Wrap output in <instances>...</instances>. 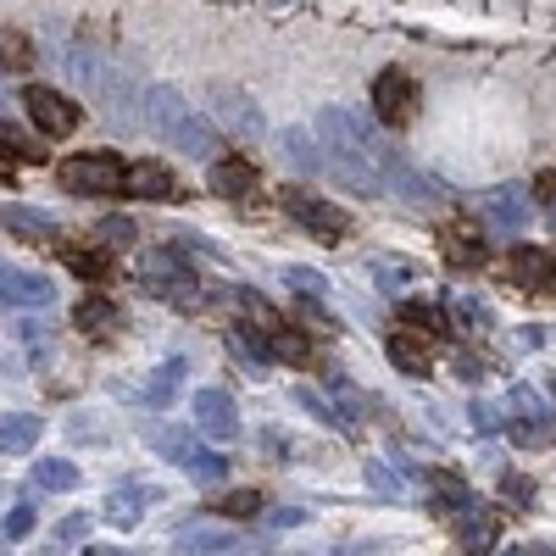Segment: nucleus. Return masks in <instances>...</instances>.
<instances>
[{"mask_svg":"<svg viewBox=\"0 0 556 556\" xmlns=\"http://www.w3.org/2000/svg\"><path fill=\"white\" fill-rule=\"evenodd\" d=\"M0 295H7V306H51L56 301V285L51 278H39V273H23V267H7L0 273Z\"/></svg>","mask_w":556,"mask_h":556,"instance_id":"obj_14","label":"nucleus"},{"mask_svg":"<svg viewBox=\"0 0 556 556\" xmlns=\"http://www.w3.org/2000/svg\"><path fill=\"white\" fill-rule=\"evenodd\" d=\"M451 317H456L468 334H490V306H484L479 295H451Z\"/></svg>","mask_w":556,"mask_h":556,"instance_id":"obj_32","label":"nucleus"},{"mask_svg":"<svg viewBox=\"0 0 556 556\" xmlns=\"http://www.w3.org/2000/svg\"><path fill=\"white\" fill-rule=\"evenodd\" d=\"M384 190H395L401 201H417V206H434V201H440V184H434L429 173L406 167L401 156H395V162H390V173H384Z\"/></svg>","mask_w":556,"mask_h":556,"instance_id":"obj_18","label":"nucleus"},{"mask_svg":"<svg viewBox=\"0 0 556 556\" xmlns=\"http://www.w3.org/2000/svg\"><path fill=\"white\" fill-rule=\"evenodd\" d=\"M123 195H134V201H184L178 178L162 162H134L128 178H123Z\"/></svg>","mask_w":556,"mask_h":556,"instance_id":"obj_13","label":"nucleus"},{"mask_svg":"<svg viewBox=\"0 0 556 556\" xmlns=\"http://www.w3.org/2000/svg\"><path fill=\"white\" fill-rule=\"evenodd\" d=\"M545 295H556V262H551V278H545Z\"/></svg>","mask_w":556,"mask_h":556,"instance_id":"obj_50","label":"nucleus"},{"mask_svg":"<svg viewBox=\"0 0 556 556\" xmlns=\"http://www.w3.org/2000/svg\"><path fill=\"white\" fill-rule=\"evenodd\" d=\"M34 529V506H12V513H7V523H0V534H7V545L12 540H23Z\"/></svg>","mask_w":556,"mask_h":556,"instance_id":"obj_41","label":"nucleus"},{"mask_svg":"<svg viewBox=\"0 0 556 556\" xmlns=\"http://www.w3.org/2000/svg\"><path fill=\"white\" fill-rule=\"evenodd\" d=\"M506 278H513L518 290H545V278H551V256H545V251H534V245L506 251Z\"/></svg>","mask_w":556,"mask_h":556,"instance_id":"obj_22","label":"nucleus"},{"mask_svg":"<svg viewBox=\"0 0 556 556\" xmlns=\"http://www.w3.org/2000/svg\"><path fill=\"white\" fill-rule=\"evenodd\" d=\"M212 513H223V518H256L262 513V490H228V495L212 501Z\"/></svg>","mask_w":556,"mask_h":556,"instance_id":"obj_33","label":"nucleus"},{"mask_svg":"<svg viewBox=\"0 0 556 556\" xmlns=\"http://www.w3.org/2000/svg\"><path fill=\"white\" fill-rule=\"evenodd\" d=\"M89 534V518H67L62 529H56V540H84Z\"/></svg>","mask_w":556,"mask_h":556,"instance_id":"obj_48","label":"nucleus"},{"mask_svg":"<svg viewBox=\"0 0 556 556\" xmlns=\"http://www.w3.org/2000/svg\"><path fill=\"white\" fill-rule=\"evenodd\" d=\"M506 434H513V445L540 451V445L551 440V417H523V412H506Z\"/></svg>","mask_w":556,"mask_h":556,"instance_id":"obj_29","label":"nucleus"},{"mask_svg":"<svg viewBox=\"0 0 556 556\" xmlns=\"http://www.w3.org/2000/svg\"><path fill=\"white\" fill-rule=\"evenodd\" d=\"M456 374L468 379V384H479V379H484V362H479V356H468V351H456Z\"/></svg>","mask_w":556,"mask_h":556,"instance_id":"obj_46","label":"nucleus"},{"mask_svg":"<svg viewBox=\"0 0 556 556\" xmlns=\"http://www.w3.org/2000/svg\"><path fill=\"white\" fill-rule=\"evenodd\" d=\"M267 351L285 367H317V340L301 329V323H278V329L267 334Z\"/></svg>","mask_w":556,"mask_h":556,"instance_id":"obj_16","label":"nucleus"},{"mask_svg":"<svg viewBox=\"0 0 556 556\" xmlns=\"http://www.w3.org/2000/svg\"><path fill=\"white\" fill-rule=\"evenodd\" d=\"M451 529H456V545L473 551V556H479V551H501V513H495V506H484L479 495L451 518Z\"/></svg>","mask_w":556,"mask_h":556,"instance_id":"obj_7","label":"nucleus"},{"mask_svg":"<svg viewBox=\"0 0 556 556\" xmlns=\"http://www.w3.org/2000/svg\"><path fill=\"white\" fill-rule=\"evenodd\" d=\"M73 323H78V334L84 340H117V306L112 301H101V295H84L78 306H73Z\"/></svg>","mask_w":556,"mask_h":556,"instance_id":"obj_19","label":"nucleus"},{"mask_svg":"<svg viewBox=\"0 0 556 556\" xmlns=\"http://www.w3.org/2000/svg\"><path fill=\"white\" fill-rule=\"evenodd\" d=\"M34 484L39 490H73L78 484V468H73V462H39V468H34Z\"/></svg>","mask_w":556,"mask_h":556,"instance_id":"obj_34","label":"nucleus"},{"mask_svg":"<svg viewBox=\"0 0 556 556\" xmlns=\"http://www.w3.org/2000/svg\"><path fill=\"white\" fill-rule=\"evenodd\" d=\"M278 206H285L306 235H317L323 245H340L345 235H351V217H345V206H334V201H323V195H312V190H278Z\"/></svg>","mask_w":556,"mask_h":556,"instance_id":"obj_4","label":"nucleus"},{"mask_svg":"<svg viewBox=\"0 0 556 556\" xmlns=\"http://www.w3.org/2000/svg\"><path fill=\"white\" fill-rule=\"evenodd\" d=\"M139 290L146 295H156V301H167L173 312H206V285L190 273V267H178L167 251H151L146 262H139Z\"/></svg>","mask_w":556,"mask_h":556,"instance_id":"obj_1","label":"nucleus"},{"mask_svg":"<svg viewBox=\"0 0 556 556\" xmlns=\"http://www.w3.org/2000/svg\"><path fill=\"white\" fill-rule=\"evenodd\" d=\"M151 445L167 462H178L190 479H201V484H223V473H228V456H217L212 445H201L195 434H184V429H151Z\"/></svg>","mask_w":556,"mask_h":556,"instance_id":"obj_3","label":"nucleus"},{"mask_svg":"<svg viewBox=\"0 0 556 556\" xmlns=\"http://www.w3.org/2000/svg\"><path fill=\"white\" fill-rule=\"evenodd\" d=\"M156 139H167L173 151L195 156V162H212V156H217V146H223V139H217V128H212L206 117H195V112H184L178 123H167Z\"/></svg>","mask_w":556,"mask_h":556,"instance_id":"obj_10","label":"nucleus"},{"mask_svg":"<svg viewBox=\"0 0 556 556\" xmlns=\"http://www.w3.org/2000/svg\"><path fill=\"white\" fill-rule=\"evenodd\" d=\"M506 412H523V417H551L545 395H534L529 384H518V390H506Z\"/></svg>","mask_w":556,"mask_h":556,"instance_id":"obj_36","label":"nucleus"},{"mask_svg":"<svg viewBox=\"0 0 556 556\" xmlns=\"http://www.w3.org/2000/svg\"><path fill=\"white\" fill-rule=\"evenodd\" d=\"M440 256L451 267H462V273H473V267L490 262V245H484V235H479L473 223H445L440 228Z\"/></svg>","mask_w":556,"mask_h":556,"instance_id":"obj_12","label":"nucleus"},{"mask_svg":"<svg viewBox=\"0 0 556 556\" xmlns=\"http://www.w3.org/2000/svg\"><path fill=\"white\" fill-rule=\"evenodd\" d=\"M395 323H401V329L429 334L434 345H451V340H456V317H451V306H429V301H417V306H412V301H406Z\"/></svg>","mask_w":556,"mask_h":556,"instance_id":"obj_15","label":"nucleus"},{"mask_svg":"<svg viewBox=\"0 0 556 556\" xmlns=\"http://www.w3.org/2000/svg\"><path fill=\"white\" fill-rule=\"evenodd\" d=\"M551 212H556V206H551Z\"/></svg>","mask_w":556,"mask_h":556,"instance_id":"obj_51","label":"nucleus"},{"mask_svg":"<svg viewBox=\"0 0 556 556\" xmlns=\"http://www.w3.org/2000/svg\"><path fill=\"white\" fill-rule=\"evenodd\" d=\"M484 212H490V223H501V228H506V235H518V228L529 223V212H534V206H529V195L518 190V184H501V190L484 201Z\"/></svg>","mask_w":556,"mask_h":556,"instance_id":"obj_23","label":"nucleus"},{"mask_svg":"<svg viewBox=\"0 0 556 556\" xmlns=\"http://www.w3.org/2000/svg\"><path fill=\"white\" fill-rule=\"evenodd\" d=\"M267 523L273 529H295V523H306V513L301 506H278V513H267Z\"/></svg>","mask_w":556,"mask_h":556,"instance_id":"obj_47","label":"nucleus"},{"mask_svg":"<svg viewBox=\"0 0 556 556\" xmlns=\"http://www.w3.org/2000/svg\"><path fill=\"white\" fill-rule=\"evenodd\" d=\"M534 195H540V206H556V162L534 178Z\"/></svg>","mask_w":556,"mask_h":556,"instance_id":"obj_45","label":"nucleus"},{"mask_svg":"<svg viewBox=\"0 0 556 556\" xmlns=\"http://www.w3.org/2000/svg\"><path fill=\"white\" fill-rule=\"evenodd\" d=\"M285 445H290V440H285V434H273V429H267V434H262V451H267V456H273V462H278V451H285Z\"/></svg>","mask_w":556,"mask_h":556,"instance_id":"obj_49","label":"nucleus"},{"mask_svg":"<svg viewBox=\"0 0 556 556\" xmlns=\"http://www.w3.org/2000/svg\"><path fill=\"white\" fill-rule=\"evenodd\" d=\"M374 117H379L384 128H406V123L417 117V84H412L406 67H384V73L374 78Z\"/></svg>","mask_w":556,"mask_h":556,"instance_id":"obj_5","label":"nucleus"},{"mask_svg":"<svg viewBox=\"0 0 556 556\" xmlns=\"http://www.w3.org/2000/svg\"><path fill=\"white\" fill-rule=\"evenodd\" d=\"M23 106H28V117H34L45 134H56V139H67V134L78 128V101H67L62 89H51V84H34L28 96H23Z\"/></svg>","mask_w":556,"mask_h":556,"instance_id":"obj_8","label":"nucleus"},{"mask_svg":"<svg viewBox=\"0 0 556 556\" xmlns=\"http://www.w3.org/2000/svg\"><path fill=\"white\" fill-rule=\"evenodd\" d=\"M34 445H39V417L12 412V417H7V429H0V451H7V456H28Z\"/></svg>","mask_w":556,"mask_h":556,"instance_id":"obj_28","label":"nucleus"},{"mask_svg":"<svg viewBox=\"0 0 556 556\" xmlns=\"http://www.w3.org/2000/svg\"><path fill=\"white\" fill-rule=\"evenodd\" d=\"M501 490H506V495H513L518 506H534V484H529L523 473H501Z\"/></svg>","mask_w":556,"mask_h":556,"instance_id":"obj_43","label":"nucleus"},{"mask_svg":"<svg viewBox=\"0 0 556 556\" xmlns=\"http://www.w3.org/2000/svg\"><path fill=\"white\" fill-rule=\"evenodd\" d=\"M212 190L228 201H251L256 195V167L245 156H217L212 162Z\"/></svg>","mask_w":556,"mask_h":556,"instance_id":"obj_17","label":"nucleus"},{"mask_svg":"<svg viewBox=\"0 0 556 556\" xmlns=\"http://www.w3.org/2000/svg\"><path fill=\"white\" fill-rule=\"evenodd\" d=\"M429 351H434V340H429V334H417V329L390 334V362L401 367L406 379H424V374H429Z\"/></svg>","mask_w":556,"mask_h":556,"instance_id":"obj_20","label":"nucleus"},{"mask_svg":"<svg viewBox=\"0 0 556 556\" xmlns=\"http://www.w3.org/2000/svg\"><path fill=\"white\" fill-rule=\"evenodd\" d=\"M178 545H184V551H201V556H217V551H235L240 540H235V534H223V529H201V523H190V529L178 534Z\"/></svg>","mask_w":556,"mask_h":556,"instance_id":"obj_30","label":"nucleus"},{"mask_svg":"<svg viewBox=\"0 0 556 556\" xmlns=\"http://www.w3.org/2000/svg\"><path fill=\"white\" fill-rule=\"evenodd\" d=\"M367 484H374V490H379L384 501H395V495L406 490V479H401V473L390 468V462H379V456H367Z\"/></svg>","mask_w":556,"mask_h":556,"instance_id":"obj_35","label":"nucleus"},{"mask_svg":"<svg viewBox=\"0 0 556 556\" xmlns=\"http://www.w3.org/2000/svg\"><path fill=\"white\" fill-rule=\"evenodd\" d=\"M34 56H28V39L23 34H7V67H28Z\"/></svg>","mask_w":556,"mask_h":556,"instance_id":"obj_44","label":"nucleus"},{"mask_svg":"<svg viewBox=\"0 0 556 556\" xmlns=\"http://www.w3.org/2000/svg\"><path fill=\"white\" fill-rule=\"evenodd\" d=\"M7 235H17V240H45V235H62V228L45 217V212H34V206L7 201Z\"/></svg>","mask_w":556,"mask_h":556,"instance_id":"obj_27","label":"nucleus"},{"mask_svg":"<svg viewBox=\"0 0 556 556\" xmlns=\"http://www.w3.org/2000/svg\"><path fill=\"white\" fill-rule=\"evenodd\" d=\"M285 278H290V290H295V295H306V301H317V295H329V285H323V278H317L312 267H290Z\"/></svg>","mask_w":556,"mask_h":556,"instance_id":"obj_38","label":"nucleus"},{"mask_svg":"<svg viewBox=\"0 0 556 556\" xmlns=\"http://www.w3.org/2000/svg\"><path fill=\"white\" fill-rule=\"evenodd\" d=\"M56 256L73 278H84V285H106L112 278V245L106 240H56Z\"/></svg>","mask_w":556,"mask_h":556,"instance_id":"obj_9","label":"nucleus"},{"mask_svg":"<svg viewBox=\"0 0 556 556\" xmlns=\"http://www.w3.org/2000/svg\"><path fill=\"white\" fill-rule=\"evenodd\" d=\"M0 146H7V156H23V162H39V156H45L39 146H28V139H23L12 123H0Z\"/></svg>","mask_w":556,"mask_h":556,"instance_id":"obj_39","label":"nucleus"},{"mask_svg":"<svg viewBox=\"0 0 556 556\" xmlns=\"http://www.w3.org/2000/svg\"><path fill=\"white\" fill-rule=\"evenodd\" d=\"M367 278H374V285H379L384 295H406V290H417L424 267L406 262V256H374V262H367Z\"/></svg>","mask_w":556,"mask_h":556,"instance_id":"obj_21","label":"nucleus"},{"mask_svg":"<svg viewBox=\"0 0 556 556\" xmlns=\"http://www.w3.org/2000/svg\"><path fill=\"white\" fill-rule=\"evenodd\" d=\"M178 379H184V362H178V356H173V362H162L156 374L146 379V401H151V406H167V401L178 395Z\"/></svg>","mask_w":556,"mask_h":556,"instance_id":"obj_31","label":"nucleus"},{"mask_svg":"<svg viewBox=\"0 0 556 556\" xmlns=\"http://www.w3.org/2000/svg\"><path fill=\"white\" fill-rule=\"evenodd\" d=\"M123 178L128 167L112 151H78L56 162V184L67 195H123Z\"/></svg>","mask_w":556,"mask_h":556,"instance_id":"obj_2","label":"nucleus"},{"mask_svg":"<svg viewBox=\"0 0 556 556\" xmlns=\"http://www.w3.org/2000/svg\"><path fill=\"white\" fill-rule=\"evenodd\" d=\"M151 501H156V490H151V484H123V490L106 501V518L128 529V523L146 518V506H151Z\"/></svg>","mask_w":556,"mask_h":556,"instance_id":"obj_25","label":"nucleus"},{"mask_svg":"<svg viewBox=\"0 0 556 556\" xmlns=\"http://www.w3.org/2000/svg\"><path fill=\"white\" fill-rule=\"evenodd\" d=\"M101 240H106L112 251H128V245L139 240V228H134L128 217H106V223H101Z\"/></svg>","mask_w":556,"mask_h":556,"instance_id":"obj_37","label":"nucleus"},{"mask_svg":"<svg viewBox=\"0 0 556 556\" xmlns=\"http://www.w3.org/2000/svg\"><path fill=\"white\" fill-rule=\"evenodd\" d=\"M17 334H23V345L34 351V362H45V356H51V340H45V329H39V323H17Z\"/></svg>","mask_w":556,"mask_h":556,"instance_id":"obj_42","label":"nucleus"},{"mask_svg":"<svg viewBox=\"0 0 556 556\" xmlns=\"http://www.w3.org/2000/svg\"><path fill=\"white\" fill-rule=\"evenodd\" d=\"M424 484H429V506H434L440 518H456L462 506L473 501V490H468V484L451 479V473H440V468H429V473H424Z\"/></svg>","mask_w":556,"mask_h":556,"instance_id":"obj_24","label":"nucleus"},{"mask_svg":"<svg viewBox=\"0 0 556 556\" xmlns=\"http://www.w3.org/2000/svg\"><path fill=\"white\" fill-rule=\"evenodd\" d=\"M285 156H290L301 173H329V146L317 151L306 128H285Z\"/></svg>","mask_w":556,"mask_h":556,"instance_id":"obj_26","label":"nucleus"},{"mask_svg":"<svg viewBox=\"0 0 556 556\" xmlns=\"http://www.w3.org/2000/svg\"><path fill=\"white\" fill-rule=\"evenodd\" d=\"M212 117L235 134V139H262V134H267L262 112L251 106V96H240V89H212Z\"/></svg>","mask_w":556,"mask_h":556,"instance_id":"obj_11","label":"nucleus"},{"mask_svg":"<svg viewBox=\"0 0 556 556\" xmlns=\"http://www.w3.org/2000/svg\"><path fill=\"white\" fill-rule=\"evenodd\" d=\"M190 417H195V429L217 445H228L240 434V412H235V395L228 390H195L190 395Z\"/></svg>","mask_w":556,"mask_h":556,"instance_id":"obj_6","label":"nucleus"},{"mask_svg":"<svg viewBox=\"0 0 556 556\" xmlns=\"http://www.w3.org/2000/svg\"><path fill=\"white\" fill-rule=\"evenodd\" d=\"M468 424H473L479 434H495V429H506V417H501L490 401H473V406H468Z\"/></svg>","mask_w":556,"mask_h":556,"instance_id":"obj_40","label":"nucleus"}]
</instances>
